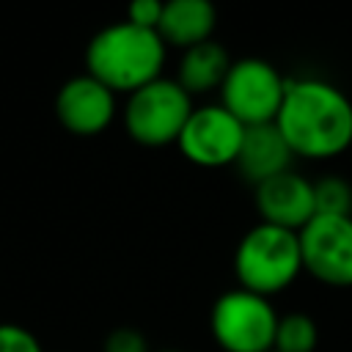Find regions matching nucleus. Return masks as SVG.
I'll use <instances>...</instances> for the list:
<instances>
[{"mask_svg":"<svg viewBox=\"0 0 352 352\" xmlns=\"http://www.w3.org/2000/svg\"><path fill=\"white\" fill-rule=\"evenodd\" d=\"M275 126L294 157L333 160L352 146V102L327 80H289Z\"/></svg>","mask_w":352,"mask_h":352,"instance_id":"1","label":"nucleus"},{"mask_svg":"<svg viewBox=\"0 0 352 352\" xmlns=\"http://www.w3.org/2000/svg\"><path fill=\"white\" fill-rule=\"evenodd\" d=\"M85 66L113 94H135L138 88L160 80L165 66V41L157 30L132 22H113L102 28L85 50Z\"/></svg>","mask_w":352,"mask_h":352,"instance_id":"2","label":"nucleus"},{"mask_svg":"<svg viewBox=\"0 0 352 352\" xmlns=\"http://www.w3.org/2000/svg\"><path fill=\"white\" fill-rule=\"evenodd\" d=\"M302 272L300 239L294 231L258 223L253 226L234 250V275L239 289L261 297H272L289 289Z\"/></svg>","mask_w":352,"mask_h":352,"instance_id":"3","label":"nucleus"},{"mask_svg":"<svg viewBox=\"0 0 352 352\" xmlns=\"http://www.w3.org/2000/svg\"><path fill=\"white\" fill-rule=\"evenodd\" d=\"M192 113V96L176 80H154L124 104V129L140 146H168L176 143L187 118Z\"/></svg>","mask_w":352,"mask_h":352,"instance_id":"4","label":"nucleus"},{"mask_svg":"<svg viewBox=\"0 0 352 352\" xmlns=\"http://www.w3.org/2000/svg\"><path fill=\"white\" fill-rule=\"evenodd\" d=\"M278 314L270 297L248 289L220 294L209 311L212 338L226 352H272Z\"/></svg>","mask_w":352,"mask_h":352,"instance_id":"5","label":"nucleus"},{"mask_svg":"<svg viewBox=\"0 0 352 352\" xmlns=\"http://www.w3.org/2000/svg\"><path fill=\"white\" fill-rule=\"evenodd\" d=\"M286 77L264 58L231 60V69L220 85V104L242 124H275L286 94Z\"/></svg>","mask_w":352,"mask_h":352,"instance_id":"6","label":"nucleus"},{"mask_svg":"<svg viewBox=\"0 0 352 352\" xmlns=\"http://www.w3.org/2000/svg\"><path fill=\"white\" fill-rule=\"evenodd\" d=\"M302 270L324 286H352V217L314 214L300 231Z\"/></svg>","mask_w":352,"mask_h":352,"instance_id":"7","label":"nucleus"},{"mask_svg":"<svg viewBox=\"0 0 352 352\" xmlns=\"http://www.w3.org/2000/svg\"><path fill=\"white\" fill-rule=\"evenodd\" d=\"M242 135L245 126L223 104H204L192 107L176 143L192 165L223 168L234 165L242 146Z\"/></svg>","mask_w":352,"mask_h":352,"instance_id":"8","label":"nucleus"},{"mask_svg":"<svg viewBox=\"0 0 352 352\" xmlns=\"http://www.w3.org/2000/svg\"><path fill=\"white\" fill-rule=\"evenodd\" d=\"M55 116L60 126L77 138L99 135L116 116V94L91 74L72 77L55 96Z\"/></svg>","mask_w":352,"mask_h":352,"instance_id":"9","label":"nucleus"},{"mask_svg":"<svg viewBox=\"0 0 352 352\" xmlns=\"http://www.w3.org/2000/svg\"><path fill=\"white\" fill-rule=\"evenodd\" d=\"M256 209L261 214V223L297 234L316 214L314 182H308L294 170L272 176L256 187Z\"/></svg>","mask_w":352,"mask_h":352,"instance_id":"10","label":"nucleus"},{"mask_svg":"<svg viewBox=\"0 0 352 352\" xmlns=\"http://www.w3.org/2000/svg\"><path fill=\"white\" fill-rule=\"evenodd\" d=\"M292 160H294V154L286 146L278 126L275 124H258V126H245L242 146H239L234 165L245 176V182L258 187L261 182L292 170Z\"/></svg>","mask_w":352,"mask_h":352,"instance_id":"11","label":"nucleus"},{"mask_svg":"<svg viewBox=\"0 0 352 352\" xmlns=\"http://www.w3.org/2000/svg\"><path fill=\"white\" fill-rule=\"evenodd\" d=\"M217 25V11L209 0H170L162 3L160 16V38L179 50H190L201 41H209Z\"/></svg>","mask_w":352,"mask_h":352,"instance_id":"12","label":"nucleus"},{"mask_svg":"<svg viewBox=\"0 0 352 352\" xmlns=\"http://www.w3.org/2000/svg\"><path fill=\"white\" fill-rule=\"evenodd\" d=\"M231 69V58L223 44L217 41H201L190 50H184L182 63H179V85L195 96V94H209L223 85L226 74Z\"/></svg>","mask_w":352,"mask_h":352,"instance_id":"13","label":"nucleus"},{"mask_svg":"<svg viewBox=\"0 0 352 352\" xmlns=\"http://www.w3.org/2000/svg\"><path fill=\"white\" fill-rule=\"evenodd\" d=\"M319 344V327L308 314H286L278 316L272 352H314Z\"/></svg>","mask_w":352,"mask_h":352,"instance_id":"14","label":"nucleus"},{"mask_svg":"<svg viewBox=\"0 0 352 352\" xmlns=\"http://www.w3.org/2000/svg\"><path fill=\"white\" fill-rule=\"evenodd\" d=\"M314 209L322 217H352V184L344 176H322L314 182Z\"/></svg>","mask_w":352,"mask_h":352,"instance_id":"15","label":"nucleus"},{"mask_svg":"<svg viewBox=\"0 0 352 352\" xmlns=\"http://www.w3.org/2000/svg\"><path fill=\"white\" fill-rule=\"evenodd\" d=\"M0 352H44V349L28 327L0 322Z\"/></svg>","mask_w":352,"mask_h":352,"instance_id":"16","label":"nucleus"},{"mask_svg":"<svg viewBox=\"0 0 352 352\" xmlns=\"http://www.w3.org/2000/svg\"><path fill=\"white\" fill-rule=\"evenodd\" d=\"M102 352H148V344L138 327H116L104 336Z\"/></svg>","mask_w":352,"mask_h":352,"instance_id":"17","label":"nucleus"},{"mask_svg":"<svg viewBox=\"0 0 352 352\" xmlns=\"http://www.w3.org/2000/svg\"><path fill=\"white\" fill-rule=\"evenodd\" d=\"M160 16H162V3L160 0H135L126 8V22H132L138 28H146V30H157Z\"/></svg>","mask_w":352,"mask_h":352,"instance_id":"18","label":"nucleus"},{"mask_svg":"<svg viewBox=\"0 0 352 352\" xmlns=\"http://www.w3.org/2000/svg\"><path fill=\"white\" fill-rule=\"evenodd\" d=\"M160 352H182V349H160Z\"/></svg>","mask_w":352,"mask_h":352,"instance_id":"19","label":"nucleus"},{"mask_svg":"<svg viewBox=\"0 0 352 352\" xmlns=\"http://www.w3.org/2000/svg\"><path fill=\"white\" fill-rule=\"evenodd\" d=\"M349 151H352V146H349Z\"/></svg>","mask_w":352,"mask_h":352,"instance_id":"20","label":"nucleus"}]
</instances>
